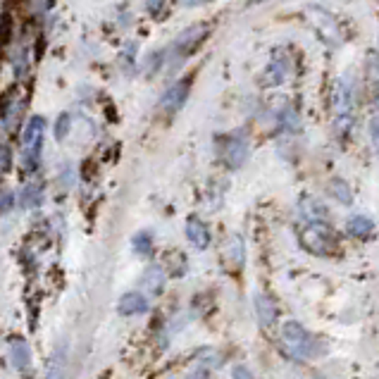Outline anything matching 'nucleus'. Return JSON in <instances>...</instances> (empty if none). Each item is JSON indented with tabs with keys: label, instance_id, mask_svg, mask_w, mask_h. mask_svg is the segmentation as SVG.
<instances>
[{
	"label": "nucleus",
	"instance_id": "nucleus-14",
	"mask_svg": "<svg viewBox=\"0 0 379 379\" xmlns=\"http://www.w3.org/2000/svg\"><path fill=\"white\" fill-rule=\"evenodd\" d=\"M12 363H15L17 370H27L31 365V351H29L27 341H22V339L12 341Z\"/></svg>",
	"mask_w": 379,
	"mask_h": 379
},
{
	"label": "nucleus",
	"instance_id": "nucleus-21",
	"mask_svg": "<svg viewBox=\"0 0 379 379\" xmlns=\"http://www.w3.org/2000/svg\"><path fill=\"white\" fill-rule=\"evenodd\" d=\"M284 79H287V67L282 62H272L267 67V84H282Z\"/></svg>",
	"mask_w": 379,
	"mask_h": 379
},
{
	"label": "nucleus",
	"instance_id": "nucleus-17",
	"mask_svg": "<svg viewBox=\"0 0 379 379\" xmlns=\"http://www.w3.org/2000/svg\"><path fill=\"white\" fill-rule=\"evenodd\" d=\"M65 365H67V351H65V346H62V349H58V353H55L53 363H50L46 379H62L65 377Z\"/></svg>",
	"mask_w": 379,
	"mask_h": 379
},
{
	"label": "nucleus",
	"instance_id": "nucleus-29",
	"mask_svg": "<svg viewBox=\"0 0 379 379\" xmlns=\"http://www.w3.org/2000/svg\"><path fill=\"white\" fill-rule=\"evenodd\" d=\"M186 379H210V375H207L205 370H195V372H191Z\"/></svg>",
	"mask_w": 379,
	"mask_h": 379
},
{
	"label": "nucleus",
	"instance_id": "nucleus-25",
	"mask_svg": "<svg viewBox=\"0 0 379 379\" xmlns=\"http://www.w3.org/2000/svg\"><path fill=\"white\" fill-rule=\"evenodd\" d=\"M36 198V186H27L22 191V195H20V205L22 207H29L31 205V200Z\"/></svg>",
	"mask_w": 379,
	"mask_h": 379
},
{
	"label": "nucleus",
	"instance_id": "nucleus-26",
	"mask_svg": "<svg viewBox=\"0 0 379 379\" xmlns=\"http://www.w3.org/2000/svg\"><path fill=\"white\" fill-rule=\"evenodd\" d=\"M231 379H255V375H253L246 365H236V368L231 370Z\"/></svg>",
	"mask_w": 379,
	"mask_h": 379
},
{
	"label": "nucleus",
	"instance_id": "nucleus-11",
	"mask_svg": "<svg viewBox=\"0 0 379 379\" xmlns=\"http://www.w3.org/2000/svg\"><path fill=\"white\" fill-rule=\"evenodd\" d=\"M346 227H349V231L358 239H368L372 236V231H375V222H372L370 217H365V215H353Z\"/></svg>",
	"mask_w": 379,
	"mask_h": 379
},
{
	"label": "nucleus",
	"instance_id": "nucleus-5",
	"mask_svg": "<svg viewBox=\"0 0 379 379\" xmlns=\"http://www.w3.org/2000/svg\"><path fill=\"white\" fill-rule=\"evenodd\" d=\"M207 31H210V27H207V24H195V27L186 29L184 34H181L179 39L174 41L172 50H174L176 55H179V58H186V55H191L193 50L205 41Z\"/></svg>",
	"mask_w": 379,
	"mask_h": 379
},
{
	"label": "nucleus",
	"instance_id": "nucleus-7",
	"mask_svg": "<svg viewBox=\"0 0 379 379\" xmlns=\"http://www.w3.org/2000/svg\"><path fill=\"white\" fill-rule=\"evenodd\" d=\"M222 157L231 169L241 167L248 157V143L241 136H227L222 141Z\"/></svg>",
	"mask_w": 379,
	"mask_h": 379
},
{
	"label": "nucleus",
	"instance_id": "nucleus-24",
	"mask_svg": "<svg viewBox=\"0 0 379 379\" xmlns=\"http://www.w3.org/2000/svg\"><path fill=\"white\" fill-rule=\"evenodd\" d=\"M370 138H372V146L379 153V115L370 122Z\"/></svg>",
	"mask_w": 379,
	"mask_h": 379
},
{
	"label": "nucleus",
	"instance_id": "nucleus-28",
	"mask_svg": "<svg viewBox=\"0 0 379 379\" xmlns=\"http://www.w3.org/2000/svg\"><path fill=\"white\" fill-rule=\"evenodd\" d=\"M43 48H46V39H43V36H39V46H34V58H36V60L43 58Z\"/></svg>",
	"mask_w": 379,
	"mask_h": 379
},
{
	"label": "nucleus",
	"instance_id": "nucleus-12",
	"mask_svg": "<svg viewBox=\"0 0 379 379\" xmlns=\"http://www.w3.org/2000/svg\"><path fill=\"white\" fill-rule=\"evenodd\" d=\"M141 284L150 294H155V296L162 294V289H165V272H162L160 267H148L141 277Z\"/></svg>",
	"mask_w": 379,
	"mask_h": 379
},
{
	"label": "nucleus",
	"instance_id": "nucleus-3",
	"mask_svg": "<svg viewBox=\"0 0 379 379\" xmlns=\"http://www.w3.org/2000/svg\"><path fill=\"white\" fill-rule=\"evenodd\" d=\"M301 243L306 246L308 251L315 253V255H325V253H332L337 248V241H334V234L325 222H313L306 227V231L301 234Z\"/></svg>",
	"mask_w": 379,
	"mask_h": 379
},
{
	"label": "nucleus",
	"instance_id": "nucleus-15",
	"mask_svg": "<svg viewBox=\"0 0 379 379\" xmlns=\"http://www.w3.org/2000/svg\"><path fill=\"white\" fill-rule=\"evenodd\" d=\"M12 36H15V15L10 10L0 12V48L10 46Z\"/></svg>",
	"mask_w": 379,
	"mask_h": 379
},
{
	"label": "nucleus",
	"instance_id": "nucleus-27",
	"mask_svg": "<svg viewBox=\"0 0 379 379\" xmlns=\"http://www.w3.org/2000/svg\"><path fill=\"white\" fill-rule=\"evenodd\" d=\"M148 12L150 15H160V10H162V5H165V0H148Z\"/></svg>",
	"mask_w": 379,
	"mask_h": 379
},
{
	"label": "nucleus",
	"instance_id": "nucleus-30",
	"mask_svg": "<svg viewBox=\"0 0 379 379\" xmlns=\"http://www.w3.org/2000/svg\"><path fill=\"white\" fill-rule=\"evenodd\" d=\"M184 5H198V3H203V0H181Z\"/></svg>",
	"mask_w": 379,
	"mask_h": 379
},
{
	"label": "nucleus",
	"instance_id": "nucleus-4",
	"mask_svg": "<svg viewBox=\"0 0 379 379\" xmlns=\"http://www.w3.org/2000/svg\"><path fill=\"white\" fill-rule=\"evenodd\" d=\"M334 112H337V126L339 131H349L353 122V98L351 86L344 79L334 86Z\"/></svg>",
	"mask_w": 379,
	"mask_h": 379
},
{
	"label": "nucleus",
	"instance_id": "nucleus-6",
	"mask_svg": "<svg viewBox=\"0 0 379 379\" xmlns=\"http://www.w3.org/2000/svg\"><path fill=\"white\" fill-rule=\"evenodd\" d=\"M188 91H191V77H186V79L176 81L174 86H169V88H167V93H165V96H162V100H160V107H162V110H165V112H169V115H174V112H179V110H181V105L186 103Z\"/></svg>",
	"mask_w": 379,
	"mask_h": 379
},
{
	"label": "nucleus",
	"instance_id": "nucleus-8",
	"mask_svg": "<svg viewBox=\"0 0 379 379\" xmlns=\"http://www.w3.org/2000/svg\"><path fill=\"white\" fill-rule=\"evenodd\" d=\"M186 239L193 243V248H198V251H205L207 246H210V231H207V227L200 222L198 217L186 219Z\"/></svg>",
	"mask_w": 379,
	"mask_h": 379
},
{
	"label": "nucleus",
	"instance_id": "nucleus-13",
	"mask_svg": "<svg viewBox=\"0 0 379 379\" xmlns=\"http://www.w3.org/2000/svg\"><path fill=\"white\" fill-rule=\"evenodd\" d=\"M227 258H229V265L234 272H239V270L243 267V241L241 236H234L229 239V246H227Z\"/></svg>",
	"mask_w": 379,
	"mask_h": 379
},
{
	"label": "nucleus",
	"instance_id": "nucleus-31",
	"mask_svg": "<svg viewBox=\"0 0 379 379\" xmlns=\"http://www.w3.org/2000/svg\"><path fill=\"white\" fill-rule=\"evenodd\" d=\"M0 67H3V50H0Z\"/></svg>",
	"mask_w": 379,
	"mask_h": 379
},
{
	"label": "nucleus",
	"instance_id": "nucleus-23",
	"mask_svg": "<svg viewBox=\"0 0 379 379\" xmlns=\"http://www.w3.org/2000/svg\"><path fill=\"white\" fill-rule=\"evenodd\" d=\"M15 205V193L12 191H0V215H8Z\"/></svg>",
	"mask_w": 379,
	"mask_h": 379
},
{
	"label": "nucleus",
	"instance_id": "nucleus-2",
	"mask_svg": "<svg viewBox=\"0 0 379 379\" xmlns=\"http://www.w3.org/2000/svg\"><path fill=\"white\" fill-rule=\"evenodd\" d=\"M43 131H46V119H43V117H31L27 129H24V136H22L24 162H27L29 169L39 167L41 148H43Z\"/></svg>",
	"mask_w": 379,
	"mask_h": 379
},
{
	"label": "nucleus",
	"instance_id": "nucleus-10",
	"mask_svg": "<svg viewBox=\"0 0 379 379\" xmlns=\"http://www.w3.org/2000/svg\"><path fill=\"white\" fill-rule=\"evenodd\" d=\"M255 313H258V320H260L263 327H272L277 322L275 301L267 299V296H263V294H255Z\"/></svg>",
	"mask_w": 379,
	"mask_h": 379
},
{
	"label": "nucleus",
	"instance_id": "nucleus-1",
	"mask_svg": "<svg viewBox=\"0 0 379 379\" xmlns=\"http://www.w3.org/2000/svg\"><path fill=\"white\" fill-rule=\"evenodd\" d=\"M282 341H284V346H287V349L299 358H313L320 353L318 344L313 341L311 334H308L299 322H294V320H289L282 325Z\"/></svg>",
	"mask_w": 379,
	"mask_h": 379
},
{
	"label": "nucleus",
	"instance_id": "nucleus-22",
	"mask_svg": "<svg viewBox=\"0 0 379 379\" xmlns=\"http://www.w3.org/2000/svg\"><path fill=\"white\" fill-rule=\"evenodd\" d=\"M69 124H72V117H69L67 112H62V115L58 117V122H55V138H58V141H65L67 138Z\"/></svg>",
	"mask_w": 379,
	"mask_h": 379
},
{
	"label": "nucleus",
	"instance_id": "nucleus-18",
	"mask_svg": "<svg viewBox=\"0 0 379 379\" xmlns=\"http://www.w3.org/2000/svg\"><path fill=\"white\" fill-rule=\"evenodd\" d=\"M330 193L334 195V198L339 200V203L351 205L353 195H351V188H349V184H346L344 179H332V181H330Z\"/></svg>",
	"mask_w": 379,
	"mask_h": 379
},
{
	"label": "nucleus",
	"instance_id": "nucleus-16",
	"mask_svg": "<svg viewBox=\"0 0 379 379\" xmlns=\"http://www.w3.org/2000/svg\"><path fill=\"white\" fill-rule=\"evenodd\" d=\"M301 210H303V215H306L308 219H311V224L313 222H322V217H325V207H322L318 200H313V198H301Z\"/></svg>",
	"mask_w": 379,
	"mask_h": 379
},
{
	"label": "nucleus",
	"instance_id": "nucleus-9",
	"mask_svg": "<svg viewBox=\"0 0 379 379\" xmlns=\"http://www.w3.org/2000/svg\"><path fill=\"white\" fill-rule=\"evenodd\" d=\"M117 311H119V315H126V318H129V315H141V313L148 311V301H146V296H143V294L129 291V294H124L122 299H119Z\"/></svg>",
	"mask_w": 379,
	"mask_h": 379
},
{
	"label": "nucleus",
	"instance_id": "nucleus-19",
	"mask_svg": "<svg viewBox=\"0 0 379 379\" xmlns=\"http://www.w3.org/2000/svg\"><path fill=\"white\" fill-rule=\"evenodd\" d=\"M131 243H134V251L138 255H148L150 251H153V234L150 231H138L134 239H131Z\"/></svg>",
	"mask_w": 379,
	"mask_h": 379
},
{
	"label": "nucleus",
	"instance_id": "nucleus-20",
	"mask_svg": "<svg viewBox=\"0 0 379 379\" xmlns=\"http://www.w3.org/2000/svg\"><path fill=\"white\" fill-rule=\"evenodd\" d=\"M370 77H372V98H375V105L379 107V58L377 53H370Z\"/></svg>",
	"mask_w": 379,
	"mask_h": 379
}]
</instances>
